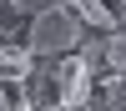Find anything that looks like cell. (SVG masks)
<instances>
[{
	"mask_svg": "<svg viewBox=\"0 0 126 111\" xmlns=\"http://www.w3.org/2000/svg\"><path fill=\"white\" fill-rule=\"evenodd\" d=\"M81 40H86V20H81L76 10H66V5L35 15V20H30V30H25L30 56H71Z\"/></svg>",
	"mask_w": 126,
	"mask_h": 111,
	"instance_id": "1",
	"label": "cell"
},
{
	"mask_svg": "<svg viewBox=\"0 0 126 111\" xmlns=\"http://www.w3.org/2000/svg\"><path fill=\"white\" fill-rule=\"evenodd\" d=\"M56 91H61V106H86V101H91V91H96V71H91L81 56H61Z\"/></svg>",
	"mask_w": 126,
	"mask_h": 111,
	"instance_id": "2",
	"label": "cell"
},
{
	"mask_svg": "<svg viewBox=\"0 0 126 111\" xmlns=\"http://www.w3.org/2000/svg\"><path fill=\"white\" fill-rule=\"evenodd\" d=\"M66 10H76L81 20H86V30H101V35H111V30H121V15L111 0H61Z\"/></svg>",
	"mask_w": 126,
	"mask_h": 111,
	"instance_id": "3",
	"label": "cell"
},
{
	"mask_svg": "<svg viewBox=\"0 0 126 111\" xmlns=\"http://www.w3.org/2000/svg\"><path fill=\"white\" fill-rule=\"evenodd\" d=\"M30 71H35L30 46H0V81H5V86H25Z\"/></svg>",
	"mask_w": 126,
	"mask_h": 111,
	"instance_id": "4",
	"label": "cell"
},
{
	"mask_svg": "<svg viewBox=\"0 0 126 111\" xmlns=\"http://www.w3.org/2000/svg\"><path fill=\"white\" fill-rule=\"evenodd\" d=\"M76 56L86 61L96 76H106V35H101V30H91V35L81 40V46H76Z\"/></svg>",
	"mask_w": 126,
	"mask_h": 111,
	"instance_id": "5",
	"label": "cell"
},
{
	"mask_svg": "<svg viewBox=\"0 0 126 111\" xmlns=\"http://www.w3.org/2000/svg\"><path fill=\"white\" fill-rule=\"evenodd\" d=\"M106 71H121L126 76V25L106 35Z\"/></svg>",
	"mask_w": 126,
	"mask_h": 111,
	"instance_id": "6",
	"label": "cell"
},
{
	"mask_svg": "<svg viewBox=\"0 0 126 111\" xmlns=\"http://www.w3.org/2000/svg\"><path fill=\"white\" fill-rule=\"evenodd\" d=\"M96 91H101V96L111 101V106H121V111H126V76H121V71H106Z\"/></svg>",
	"mask_w": 126,
	"mask_h": 111,
	"instance_id": "7",
	"label": "cell"
},
{
	"mask_svg": "<svg viewBox=\"0 0 126 111\" xmlns=\"http://www.w3.org/2000/svg\"><path fill=\"white\" fill-rule=\"evenodd\" d=\"M56 5H61V0H10V10H15L25 25H30L35 15H46V10H56Z\"/></svg>",
	"mask_w": 126,
	"mask_h": 111,
	"instance_id": "8",
	"label": "cell"
},
{
	"mask_svg": "<svg viewBox=\"0 0 126 111\" xmlns=\"http://www.w3.org/2000/svg\"><path fill=\"white\" fill-rule=\"evenodd\" d=\"M86 111H121V106H111L101 91H91V101H86Z\"/></svg>",
	"mask_w": 126,
	"mask_h": 111,
	"instance_id": "9",
	"label": "cell"
},
{
	"mask_svg": "<svg viewBox=\"0 0 126 111\" xmlns=\"http://www.w3.org/2000/svg\"><path fill=\"white\" fill-rule=\"evenodd\" d=\"M0 111H15V96H10V86L0 81Z\"/></svg>",
	"mask_w": 126,
	"mask_h": 111,
	"instance_id": "10",
	"label": "cell"
},
{
	"mask_svg": "<svg viewBox=\"0 0 126 111\" xmlns=\"http://www.w3.org/2000/svg\"><path fill=\"white\" fill-rule=\"evenodd\" d=\"M46 111H86V106H46Z\"/></svg>",
	"mask_w": 126,
	"mask_h": 111,
	"instance_id": "11",
	"label": "cell"
},
{
	"mask_svg": "<svg viewBox=\"0 0 126 111\" xmlns=\"http://www.w3.org/2000/svg\"><path fill=\"white\" fill-rule=\"evenodd\" d=\"M116 15H121V25H126V0H121V5H116Z\"/></svg>",
	"mask_w": 126,
	"mask_h": 111,
	"instance_id": "12",
	"label": "cell"
}]
</instances>
